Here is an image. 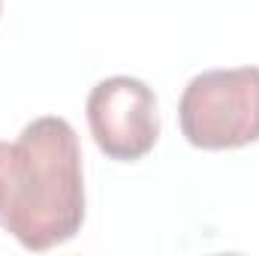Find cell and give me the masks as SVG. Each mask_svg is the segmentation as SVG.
I'll return each instance as SVG.
<instances>
[{
	"label": "cell",
	"instance_id": "obj_1",
	"mask_svg": "<svg viewBox=\"0 0 259 256\" xmlns=\"http://www.w3.org/2000/svg\"><path fill=\"white\" fill-rule=\"evenodd\" d=\"M84 223L78 136L66 118L30 121L15 142H0V226L24 250L61 247Z\"/></svg>",
	"mask_w": 259,
	"mask_h": 256
},
{
	"label": "cell",
	"instance_id": "obj_2",
	"mask_svg": "<svg viewBox=\"0 0 259 256\" xmlns=\"http://www.w3.org/2000/svg\"><path fill=\"white\" fill-rule=\"evenodd\" d=\"M184 139L202 151L259 142V66L208 69L190 78L178 103Z\"/></svg>",
	"mask_w": 259,
	"mask_h": 256
},
{
	"label": "cell",
	"instance_id": "obj_3",
	"mask_svg": "<svg viewBox=\"0 0 259 256\" xmlns=\"http://www.w3.org/2000/svg\"><path fill=\"white\" fill-rule=\"evenodd\" d=\"M88 127L109 160L136 163L160 139L157 94L142 78L109 75L88 94Z\"/></svg>",
	"mask_w": 259,
	"mask_h": 256
},
{
	"label": "cell",
	"instance_id": "obj_4",
	"mask_svg": "<svg viewBox=\"0 0 259 256\" xmlns=\"http://www.w3.org/2000/svg\"><path fill=\"white\" fill-rule=\"evenodd\" d=\"M0 9H3V0H0Z\"/></svg>",
	"mask_w": 259,
	"mask_h": 256
}]
</instances>
